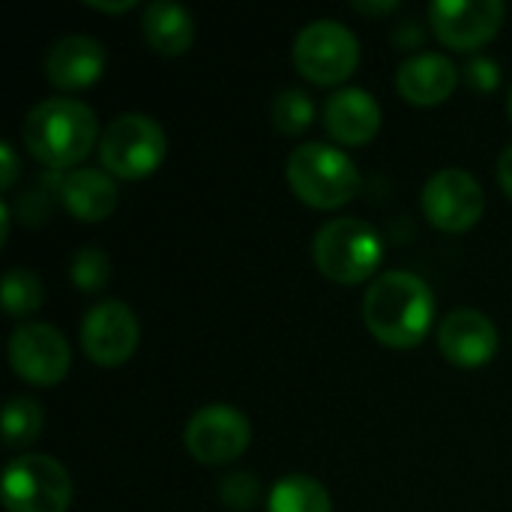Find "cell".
Wrapping results in <instances>:
<instances>
[{
    "label": "cell",
    "mask_w": 512,
    "mask_h": 512,
    "mask_svg": "<svg viewBox=\"0 0 512 512\" xmlns=\"http://www.w3.org/2000/svg\"><path fill=\"white\" fill-rule=\"evenodd\" d=\"M6 512H66L72 504V477L48 453H21L3 468L0 480Z\"/></svg>",
    "instance_id": "cell-7"
},
{
    "label": "cell",
    "mask_w": 512,
    "mask_h": 512,
    "mask_svg": "<svg viewBox=\"0 0 512 512\" xmlns=\"http://www.w3.org/2000/svg\"><path fill=\"white\" fill-rule=\"evenodd\" d=\"M57 198L72 219L93 225V222H105L117 210L120 189H117V180L105 168L81 165V168L60 174Z\"/></svg>",
    "instance_id": "cell-16"
},
{
    "label": "cell",
    "mask_w": 512,
    "mask_h": 512,
    "mask_svg": "<svg viewBox=\"0 0 512 512\" xmlns=\"http://www.w3.org/2000/svg\"><path fill=\"white\" fill-rule=\"evenodd\" d=\"M360 39L357 33L336 18L309 21L291 48V60L303 78L321 87L348 81L360 66Z\"/></svg>",
    "instance_id": "cell-6"
},
{
    "label": "cell",
    "mask_w": 512,
    "mask_h": 512,
    "mask_svg": "<svg viewBox=\"0 0 512 512\" xmlns=\"http://www.w3.org/2000/svg\"><path fill=\"white\" fill-rule=\"evenodd\" d=\"M9 225H12V210L6 201H0V246L9 240Z\"/></svg>",
    "instance_id": "cell-31"
},
{
    "label": "cell",
    "mask_w": 512,
    "mask_h": 512,
    "mask_svg": "<svg viewBox=\"0 0 512 512\" xmlns=\"http://www.w3.org/2000/svg\"><path fill=\"white\" fill-rule=\"evenodd\" d=\"M69 279L84 294L105 291V285L111 279V261H108V255L99 246H81L69 258Z\"/></svg>",
    "instance_id": "cell-23"
},
{
    "label": "cell",
    "mask_w": 512,
    "mask_h": 512,
    "mask_svg": "<svg viewBox=\"0 0 512 512\" xmlns=\"http://www.w3.org/2000/svg\"><path fill=\"white\" fill-rule=\"evenodd\" d=\"M312 261L327 279L339 285H360L378 273L384 261V240L369 222L339 216L318 228L312 240Z\"/></svg>",
    "instance_id": "cell-4"
},
{
    "label": "cell",
    "mask_w": 512,
    "mask_h": 512,
    "mask_svg": "<svg viewBox=\"0 0 512 512\" xmlns=\"http://www.w3.org/2000/svg\"><path fill=\"white\" fill-rule=\"evenodd\" d=\"M351 6L363 15H387L399 9V0H354Z\"/></svg>",
    "instance_id": "cell-27"
},
{
    "label": "cell",
    "mask_w": 512,
    "mask_h": 512,
    "mask_svg": "<svg viewBox=\"0 0 512 512\" xmlns=\"http://www.w3.org/2000/svg\"><path fill=\"white\" fill-rule=\"evenodd\" d=\"M252 441V423L249 417L225 402H213L198 408L183 429V447L186 453L201 465H228L246 453Z\"/></svg>",
    "instance_id": "cell-9"
},
{
    "label": "cell",
    "mask_w": 512,
    "mask_h": 512,
    "mask_svg": "<svg viewBox=\"0 0 512 512\" xmlns=\"http://www.w3.org/2000/svg\"><path fill=\"white\" fill-rule=\"evenodd\" d=\"M42 426H45V414H42V405L36 399L15 396V399L6 402V408H3V432H0L6 447H12V450L30 447L42 435Z\"/></svg>",
    "instance_id": "cell-21"
},
{
    "label": "cell",
    "mask_w": 512,
    "mask_h": 512,
    "mask_svg": "<svg viewBox=\"0 0 512 512\" xmlns=\"http://www.w3.org/2000/svg\"><path fill=\"white\" fill-rule=\"evenodd\" d=\"M498 345H501L498 327L480 309H471V306L453 309L438 324V348L453 366L480 369L495 360Z\"/></svg>",
    "instance_id": "cell-13"
},
{
    "label": "cell",
    "mask_w": 512,
    "mask_h": 512,
    "mask_svg": "<svg viewBox=\"0 0 512 512\" xmlns=\"http://www.w3.org/2000/svg\"><path fill=\"white\" fill-rule=\"evenodd\" d=\"M405 36H408V48H417V45L423 42V30H420V24H417V21H405V24H399V30H396V42L402 45V42H405Z\"/></svg>",
    "instance_id": "cell-29"
},
{
    "label": "cell",
    "mask_w": 512,
    "mask_h": 512,
    "mask_svg": "<svg viewBox=\"0 0 512 512\" xmlns=\"http://www.w3.org/2000/svg\"><path fill=\"white\" fill-rule=\"evenodd\" d=\"M384 111L381 102L366 87H342L324 102L327 132L348 147H363L381 132Z\"/></svg>",
    "instance_id": "cell-15"
},
{
    "label": "cell",
    "mask_w": 512,
    "mask_h": 512,
    "mask_svg": "<svg viewBox=\"0 0 512 512\" xmlns=\"http://www.w3.org/2000/svg\"><path fill=\"white\" fill-rule=\"evenodd\" d=\"M426 219L450 234H462L483 219L486 192L480 180L465 168H441L435 171L420 195Z\"/></svg>",
    "instance_id": "cell-10"
},
{
    "label": "cell",
    "mask_w": 512,
    "mask_h": 512,
    "mask_svg": "<svg viewBox=\"0 0 512 512\" xmlns=\"http://www.w3.org/2000/svg\"><path fill=\"white\" fill-rule=\"evenodd\" d=\"M456 84L459 69L441 51H417L405 57L396 69V90L411 105H441L453 96Z\"/></svg>",
    "instance_id": "cell-17"
},
{
    "label": "cell",
    "mask_w": 512,
    "mask_h": 512,
    "mask_svg": "<svg viewBox=\"0 0 512 512\" xmlns=\"http://www.w3.org/2000/svg\"><path fill=\"white\" fill-rule=\"evenodd\" d=\"M429 27L441 45L477 51L498 36L507 18L504 0H435L429 3Z\"/></svg>",
    "instance_id": "cell-11"
},
{
    "label": "cell",
    "mask_w": 512,
    "mask_h": 512,
    "mask_svg": "<svg viewBox=\"0 0 512 512\" xmlns=\"http://www.w3.org/2000/svg\"><path fill=\"white\" fill-rule=\"evenodd\" d=\"M465 81L474 87V90H483V93H489V90H495L498 87V81H501V69H498V63L492 60V57H486V54H480V57H471L468 63H465Z\"/></svg>",
    "instance_id": "cell-25"
},
{
    "label": "cell",
    "mask_w": 512,
    "mask_h": 512,
    "mask_svg": "<svg viewBox=\"0 0 512 512\" xmlns=\"http://www.w3.org/2000/svg\"><path fill=\"white\" fill-rule=\"evenodd\" d=\"M273 126L285 135H300L315 120V99L303 87H282L270 105Z\"/></svg>",
    "instance_id": "cell-22"
},
{
    "label": "cell",
    "mask_w": 512,
    "mask_h": 512,
    "mask_svg": "<svg viewBox=\"0 0 512 512\" xmlns=\"http://www.w3.org/2000/svg\"><path fill=\"white\" fill-rule=\"evenodd\" d=\"M90 9H102V12H126V9H135L138 3L135 0H87Z\"/></svg>",
    "instance_id": "cell-30"
},
{
    "label": "cell",
    "mask_w": 512,
    "mask_h": 512,
    "mask_svg": "<svg viewBox=\"0 0 512 512\" xmlns=\"http://www.w3.org/2000/svg\"><path fill=\"white\" fill-rule=\"evenodd\" d=\"M96 111L75 96H48L36 102L21 123L24 150L51 171H72L99 147Z\"/></svg>",
    "instance_id": "cell-1"
},
{
    "label": "cell",
    "mask_w": 512,
    "mask_h": 512,
    "mask_svg": "<svg viewBox=\"0 0 512 512\" xmlns=\"http://www.w3.org/2000/svg\"><path fill=\"white\" fill-rule=\"evenodd\" d=\"M498 183L512 198V144H507L504 153L498 156Z\"/></svg>",
    "instance_id": "cell-28"
},
{
    "label": "cell",
    "mask_w": 512,
    "mask_h": 512,
    "mask_svg": "<svg viewBox=\"0 0 512 512\" xmlns=\"http://www.w3.org/2000/svg\"><path fill=\"white\" fill-rule=\"evenodd\" d=\"M3 309L12 318H30L45 303V285L30 267H9L3 276Z\"/></svg>",
    "instance_id": "cell-20"
},
{
    "label": "cell",
    "mask_w": 512,
    "mask_h": 512,
    "mask_svg": "<svg viewBox=\"0 0 512 512\" xmlns=\"http://www.w3.org/2000/svg\"><path fill=\"white\" fill-rule=\"evenodd\" d=\"M363 321L381 345L417 348L435 324V291L411 270H387L366 288Z\"/></svg>",
    "instance_id": "cell-2"
},
{
    "label": "cell",
    "mask_w": 512,
    "mask_h": 512,
    "mask_svg": "<svg viewBox=\"0 0 512 512\" xmlns=\"http://www.w3.org/2000/svg\"><path fill=\"white\" fill-rule=\"evenodd\" d=\"M141 36L162 57L186 54L195 42V18L177 0H150L141 12Z\"/></svg>",
    "instance_id": "cell-18"
},
{
    "label": "cell",
    "mask_w": 512,
    "mask_h": 512,
    "mask_svg": "<svg viewBox=\"0 0 512 512\" xmlns=\"http://www.w3.org/2000/svg\"><path fill=\"white\" fill-rule=\"evenodd\" d=\"M168 156V135L159 120L141 111L117 114L99 138V162L111 177H150Z\"/></svg>",
    "instance_id": "cell-5"
},
{
    "label": "cell",
    "mask_w": 512,
    "mask_h": 512,
    "mask_svg": "<svg viewBox=\"0 0 512 512\" xmlns=\"http://www.w3.org/2000/svg\"><path fill=\"white\" fill-rule=\"evenodd\" d=\"M507 111H510V120H512V87H510V93H507Z\"/></svg>",
    "instance_id": "cell-32"
},
{
    "label": "cell",
    "mask_w": 512,
    "mask_h": 512,
    "mask_svg": "<svg viewBox=\"0 0 512 512\" xmlns=\"http://www.w3.org/2000/svg\"><path fill=\"white\" fill-rule=\"evenodd\" d=\"M105 48L87 33H66L54 39L42 57V72L57 90H84L105 72Z\"/></svg>",
    "instance_id": "cell-14"
},
{
    "label": "cell",
    "mask_w": 512,
    "mask_h": 512,
    "mask_svg": "<svg viewBox=\"0 0 512 512\" xmlns=\"http://www.w3.org/2000/svg\"><path fill=\"white\" fill-rule=\"evenodd\" d=\"M216 495L228 510L249 512L261 501V483L252 471H231L219 480Z\"/></svg>",
    "instance_id": "cell-24"
},
{
    "label": "cell",
    "mask_w": 512,
    "mask_h": 512,
    "mask_svg": "<svg viewBox=\"0 0 512 512\" xmlns=\"http://www.w3.org/2000/svg\"><path fill=\"white\" fill-rule=\"evenodd\" d=\"M12 372L33 387H57L72 369L69 339L45 321H24L12 330L9 345Z\"/></svg>",
    "instance_id": "cell-8"
},
{
    "label": "cell",
    "mask_w": 512,
    "mask_h": 512,
    "mask_svg": "<svg viewBox=\"0 0 512 512\" xmlns=\"http://www.w3.org/2000/svg\"><path fill=\"white\" fill-rule=\"evenodd\" d=\"M285 180L294 195L315 210H336L357 198L363 177L354 159L327 141L297 144L285 159Z\"/></svg>",
    "instance_id": "cell-3"
},
{
    "label": "cell",
    "mask_w": 512,
    "mask_h": 512,
    "mask_svg": "<svg viewBox=\"0 0 512 512\" xmlns=\"http://www.w3.org/2000/svg\"><path fill=\"white\" fill-rule=\"evenodd\" d=\"M18 174H21V165H18L15 147L9 141H0V186H3V192H9L15 186Z\"/></svg>",
    "instance_id": "cell-26"
},
{
    "label": "cell",
    "mask_w": 512,
    "mask_h": 512,
    "mask_svg": "<svg viewBox=\"0 0 512 512\" xmlns=\"http://www.w3.org/2000/svg\"><path fill=\"white\" fill-rule=\"evenodd\" d=\"M141 342V324L129 303L102 300L87 309L81 321V348L96 366H123Z\"/></svg>",
    "instance_id": "cell-12"
},
{
    "label": "cell",
    "mask_w": 512,
    "mask_h": 512,
    "mask_svg": "<svg viewBox=\"0 0 512 512\" xmlns=\"http://www.w3.org/2000/svg\"><path fill=\"white\" fill-rule=\"evenodd\" d=\"M267 512H333V498L309 474H285L267 495Z\"/></svg>",
    "instance_id": "cell-19"
}]
</instances>
